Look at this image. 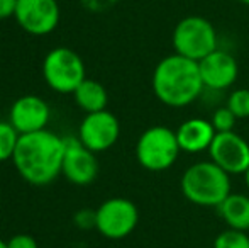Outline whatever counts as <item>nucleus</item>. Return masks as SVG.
<instances>
[{"mask_svg": "<svg viewBox=\"0 0 249 248\" xmlns=\"http://www.w3.org/2000/svg\"><path fill=\"white\" fill-rule=\"evenodd\" d=\"M20 134L9 121H0V163L14 158Z\"/></svg>", "mask_w": 249, "mask_h": 248, "instance_id": "17", "label": "nucleus"}, {"mask_svg": "<svg viewBox=\"0 0 249 248\" xmlns=\"http://www.w3.org/2000/svg\"><path fill=\"white\" fill-rule=\"evenodd\" d=\"M175 133H177L180 150L185 153H200L209 150L217 134L212 123L202 117H192L183 121Z\"/></svg>", "mask_w": 249, "mask_h": 248, "instance_id": "14", "label": "nucleus"}, {"mask_svg": "<svg viewBox=\"0 0 249 248\" xmlns=\"http://www.w3.org/2000/svg\"><path fill=\"white\" fill-rule=\"evenodd\" d=\"M14 17L27 34L48 36L59 24V5L56 0H17Z\"/></svg>", "mask_w": 249, "mask_h": 248, "instance_id": "9", "label": "nucleus"}, {"mask_svg": "<svg viewBox=\"0 0 249 248\" xmlns=\"http://www.w3.org/2000/svg\"><path fill=\"white\" fill-rule=\"evenodd\" d=\"M241 3H244V5H249V0H239Z\"/></svg>", "mask_w": 249, "mask_h": 248, "instance_id": "26", "label": "nucleus"}, {"mask_svg": "<svg viewBox=\"0 0 249 248\" xmlns=\"http://www.w3.org/2000/svg\"><path fill=\"white\" fill-rule=\"evenodd\" d=\"M177 133L166 126H151L136 143V158L149 172H164L171 169L180 155Z\"/></svg>", "mask_w": 249, "mask_h": 248, "instance_id": "4", "label": "nucleus"}, {"mask_svg": "<svg viewBox=\"0 0 249 248\" xmlns=\"http://www.w3.org/2000/svg\"><path fill=\"white\" fill-rule=\"evenodd\" d=\"M244 182H246V186H248V189H249V169L244 172Z\"/></svg>", "mask_w": 249, "mask_h": 248, "instance_id": "24", "label": "nucleus"}, {"mask_svg": "<svg viewBox=\"0 0 249 248\" xmlns=\"http://www.w3.org/2000/svg\"><path fill=\"white\" fill-rule=\"evenodd\" d=\"M227 107L237 119L249 117V89L234 90L227 99Z\"/></svg>", "mask_w": 249, "mask_h": 248, "instance_id": "19", "label": "nucleus"}, {"mask_svg": "<svg viewBox=\"0 0 249 248\" xmlns=\"http://www.w3.org/2000/svg\"><path fill=\"white\" fill-rule=\"evenodd\" d=\"M65 150V138L50 129L20 134L12 163L27 184L48 186L61 175Z\"/></svg>", "mask_w": 249, "mask_h": 248, "instance_id": "1", "label": "nucleus"}, {"mask_svg": "<svg viewBox=\"0 0 249 248\" xmlns=\"http://www.w3.org/2000/svg\"><path fill=\"white\" fill-rule=\"evenodd\" d=\"M202 82L207 89L224 90L229 89L239 75V66L232 55L227 51L215 50L198 61Z\"/></svg>", "mask_w": 249, "mask_h": 248, "instance_id": "13", "label": "nucleus"}, {"mask_svg": "<svg viewBox=\"0 0 249 248\" xmlns=\"http://www.w3.org/2000/svg\"><path fill=\"white\" fill-rule=\"evenodd\" d=\"M180 187L185 197L194 204L219 208L231 194V175L212 160L197 162L185 170Z\"/></svg>", "mask_w": 249, "mask_h": 248, "instance_id": "3", "label": "nucleus"}, {"mask_svg": "<svg viewBox=\"0 0 249 248\" xmlns=\"http://www.w3.org/2000/svg\"><path fill=\"white\" fill-rule=\"evenodd\" d=\"M205 89L198 63L173 53L164 57L153 72V92L168 107H185Z\"/></svg>", "mask_w": 249, "mask_h": 248, "instance_id": "2", "label": "nucleus"}, {"mask_svg": "<svg viewBox=\"0 0 249 248\" xmlns=\"http://www.w3.org/2000/svg\"><path fill=\"white\" fill-rule=\"evenodd\" d=\"M71 95L75 99V104L85 114L99 113V111L107 109L108 94L105 90V87L97 80L85 78Z\"/></svg>", "mask_w": 249, "mask_h": 248, "instance_id": "15", "label": "nucleus"}, {"mask_svg": "<svg viewBox=\"0 0 249 248\" xmlns=\"http://www.w3.org/2000/svg\"><path fill=\"white\" fill-rule=\"evenodd\" d=\"M175 53L200 61L217 50V33L210 20L202 16H187L173 29Z\"/></svg>", "mask_w": 249, "mask_h": 248, "instance_id": "5", "label": "nucleus"}, {"mask_svg": "<svg viewBox=\"0 0 249 248\" xmlns=\"http://www.w3.org/2000/svg\"><path fill=\"white\" fill-rule=\"evenodd\" d=\"M17 0H0V20L16 16Z\"/></svg>", "mask_w": 249, "mask_h": 248, "instance_id": "23", "label": "nucleus"}, {"mask_svg": "<svg viewBox=\"0 0 249 248\" xmlns=\"http://www.w3.org/2000/svg\"><path fill=\"white\" fill-rule=\"evenodd\" d=\"M209 153L210 160L229 175H244L249 169V143L236 131L217 133Z\"/></svg>", "mask_w": 249, "mask_h": 248, "instance_id": "10", "label": "nucleus"}, {"mask_svg": "<svg viewBox=\"0 0 249 248\" xmlns=\"http://www.w3.org/2000/svg\"><path fill=\"white\" fill-rule=\"evenodd\" d=\"M7 247L9 248H39L37 247L36 238L31 235H26V233H19V235L12 236V238L7 242Z\"/></svg>", "mask_w": 249, "mask_h": 248, "instance_id": "22", "label": "nucleus"}, {"mask_svg": "<svg viewBox=\"0 0 249 248\" xmlns=\"http://www.w3.org/2000/svg\"><path fill=\"white\" fill-rule=\"evenodd\" d=\"M65 158H63L61 175L75 186H89L99 175V162L97 153L90 152L82 145L78 136H66L65 138Z\"/></svg>", "mask_w": 249, "mask_h": 248, "instance_id": "11", "label": "nucleus"}, {"mask_svg": "<svg viewBox=\"0 0 249 248\" xmlns=\"http://www.w3.org/2000/svg\"><path fill=\"white\" fill-rule=\"evenodd\" d=\"M51 121V107L37 95H22L10 106L9 123L19 134H31L48 129Z\"/></svg>", "mask_w": 249, "mask_h": 248, "instance_id": "12", "label": "nucleus"}, {"mask_svg": "<svg viewBox=\"0 0 249 248\" xmlns=\"http://www.w3.org/2000/svg\"><path fill=\"white\" fill-rule=\"evenodd\" d=\"M43 76L46 85L58 94H73L87 78L82 57L70 48H54L44 57Z\"/></svg>", "mask_w": 249, "mask_h": 248, "instance_id": "6", "label": "nucleus"}, {"mask_svg": "<svg viewBox=\"0 0 249 248\" xmlns=\"http://www.w3.org/2000/svg\"><path fill=\"white\" fill-rule=\"evenodd\" d=\"M219 212L227 228L239 229V231L249 229V195L231 192L219 206Z\"/></svg>", "mask_w": 249, "mask_h": 248, "instance_id": "16", "label": "nucleus"}, {"mask_svg": "<svg viewBox=\"0 0 249 248\" xmlns=\"http://www.w3.org/2000/svg\"><path fill=\"white\" fill-rule=\"evenodd\" d=\"M97 223V212L90 211V209H80L75 214V225L78 226L80 229H90L95 228Z\"/></svg>", "mask_w": 249, "mask_h": 248, "instance_id": "21", "label": "nucleus"}, {"mask_svg": "<svg viewBox=\"0 0 249 248\" xmlns=\"http://www.w3.org/2000/svg\"><path fill=\"white\" fill-rule=\"evenodd\" d=\"M236 121H237V117L234 116V114L229 111V107L226 106V107L217 109L215 113L212 114L210 123H212L215 133H229V131H234Z\"/></svg>", "mask_w": 249, "mask_h": 248, "instance_id": "20", "label": "nucleus"}, {"mask_svg": "<svg viewBox=\"0 0 249 248\" xmlns=\"http://www.w3.org/2000/svg\"><path fill=\"white\" fill-rule=\"evenodd\" d=\"M0 248H9V247H7V242H3V240H0Z\"/></svg>", "mask_w": 249, "mask_h": 248, "instance_id": "25", "label": "nucleus"}, {"mask_svg": "<svg viewBox=\"0 0 249 248\" xmlns=\"http://www.w3.org/2000/svg\"><path fill=\"white\" fill-rule=\"evenodd\" d=\"M213 248H249L248 231L227 228L213 240Z\"/></svg>", "mask_w": 249, "mask_h": 248, "instance_id": "18", "label": "nucleus"}, {"mask_svg": "<svg viewBox=\"0 0 249 248\" xmlns=\"http://www.w3.org/2000/svg\"><path fill=\"white\" fill-rule=\"evenodd\" d=\"M121 136V123L110 111L85 114L78 126V139L93 153L107 152Z\"/></svg>", "mask_w": 249, "mask_h": 248, "instance_id": "8", "label": "nucleus"}, {"mask_svg": "<svg viewBox=\"0 0 249 248\" xmlns=\"http://www.w3.org/2000/svg\"><path fill=\"white\" fill-rule=\"evenodd\" d=\"M95 229L104 238L122 240L136 229L139 223L138 206L125 197H112L97 209Z\"/></svg>", "mask_w": 249, "mask_h": 248, "instance_id": "7", "label": "nucleus"}]
</instances>
